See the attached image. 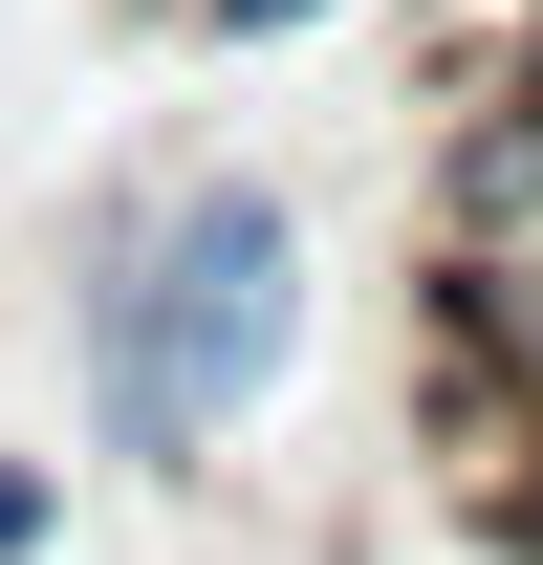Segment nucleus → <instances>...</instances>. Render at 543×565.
Wrapping results in <instances>:
<instances>
[{
    "label": "nucleus",
    "instance_id": "1",
    "mask_svg": "<svg viewBox=\"0 0 543 565\" xmlns=\"http://www.w3.org/2000/svg\"><path fill=\"white\" fill-rule=\"evenodd\" d=\"M66 370H87V457L109 479H196L305 370V196L283 174H87Z\"/></svg>",
    "mask_w": 543,
    "mask_h": 565
},
{
    "label": "nucleus",
    "instance_id": "2",
    "mask_svg": "<svg viewBox=\"0 0 543 565\" xmlns=\"http://www.w3.org/2000/svg\"><path fill=\"white\" fill-rule=\"evenodd\" d=\"M435 414L543 457V87H478L435 131Z\"/></svg>",
    "mask_w": 543,
    "mask_h": 565
},
{
    "label": "nucleus",
    "instance_id": "3",
    "mask_svg": "<svg viewBox=\"0 0 543 565\" xmlns=\"http://www.w3.org/2000/svg\"><path fill=\"white\" fill-rule=\"evenodd\" d=\"M174 22H196V44H217V66H262V44H327V22H348V0H174Z\"/></svg>",
    "mask_w": 543,
    "mask_h": 565
},
{
    "label": "nucleus",
    "instance_id": "4",
    "mask_svg": "<svg viewBox=\"0 0 543 565\" xmlns=\"http://www.w3.org/2000/svg\"><path fill=\"white\" fill-rule=\"evenodd\" d=\"M66 544V479H44V457H0V565H44Z\"/></svg>",
    "mask_w": 543,
    "mask_h": 565
},
{
    "label": "nucleus",
    "instance_id": "5",
    "mask_svg": "<svg viewBox=\"0 0 543 565\" xmlns=\"http://www.w3.org/2000/svg\"><path fill=\"white\" fill-rule=\"evenodd\" d=\"M522 87H543V0H522Z\"/></svg>",
    "mask_w": 543,
    "mask_h": 565
},
{
    "label": "nucleus",
    "instance_id": "6",
    "mask_svg": "<svg viewBox=\"0 0 543 565\" xmlns=\"http://www.w3.org/2000/svg\"><path fill=\"white\" fill-rule=\"evenodd\" d=\"M500 522H522V544H543V500H500Z\"/></svg>",
    "mask_w": 543,
    "mask_h": 565
}]
</instances>
